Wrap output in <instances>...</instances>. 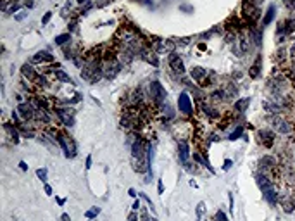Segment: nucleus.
<instances>
[{"instance_id": "nucleus-3", "label": "nucleus", "mask_w": 295, "mask_h": 221, "mask_svg": "<svg viewBox=\"0 0 295 221\" xmlns=\"http://www.w3.org/2000/svg\"><path fill=\"white\" fill-rule=\"evenodd\" d=\"M271 124H273V128L278 133H281V135H290L292 133V124L288 121H285L283 118H280V116H273L271 118Z\"/></svg>"}, {"instance_id": "nucleus-31", "label": "nucleus", "mask_w": 295, "mask_h": 221, "mask_svg": "<svg viewBox=\"0 0 295 221\" xmlns=\"http://www.w3.org/2000/svg\"><path fill=\"white\" fill-rule=\"evenodd\" d=\"M204 207H205L204 202H199V204H197V221L202 219V214H204Z\"/></svg>"}, {"instance_id": "nucleus-50", "label": "nucleus", "mask_w": 295, "mask_h": 221, "mask_svg": "<svg viewBox=\"0 0 295 221\" xmlns=\"http://www.w3.org/2000/svg\"><path fill=\"white\" fill-rule=\"evenodd\" d=\"M145 221H150V219H145Z\"/></svg>"}, {"instance_id": "nucleus-33", "label": "nucleus", "mask_w": 295, "mask_h": 221, "mask_svg": "<svg viewBox=\"0 0 295 221\" xmlns=\"http://www.w3.org/2000/svg\"><path fill=\"white\" fill-rule=\"evenodd\" d=\"M138 195H140V197H142V199L145 200V202H147V204H149V207H150V211H152V212H154V214H156V207H154V204H152V200L149 199V195H145V194H138Z\"/></svg>"}, {"instance_id": "nucleus-49", "label": "nucleus", "mask_w": 295, "mask_h": 221, "mask_svg": "<svg viewBox=\"0 0 295 221\" xmlns=\"http://www.w3.org/2000/svg\"><path fill=\"white\" fill-rule=\"evenodd\" d=\"M292 7H293V9H295V0H292Z\"/></svg>"}, {"instance_id": "nucleus-35", "label": "nucleus", "mask_w": 295, "mask_h": 221, "mask_svg": "<svg viewBox=\"0 0 295 221\" xmlns=\"http://www.w3.org/2000/svg\"><path fill=\"white\" fill-rule=\"evenodd\" d=\"M214 219H216V221H228V216H226L223 211H218V212H216V218H214Z\"/></svg>"}, {"instance_id": "nucleus-6", "label": "nucleus", "mask_w": 295, "mask_h": 221, "mask_svg": "<svg viewBox=\"0 0 295 221\" xmlns=\"http://www.w3.org/2000/svg\"><path fill=\"white\" fill-rule=\"evenodd\" d=\"M169 66H171V69L174 71V73H178V74H185V64H183V60L180 59V55L174 54V52L169 54Z\"/></svg>"}, {"instance_id": "nucleus-37", "label": "nucleus", "mask_w": 295, "mask_h": 221, "mask_svg": "<svg viewBox=\"0 0 295 221\" xmlns=\"http://www.w3.org/2000/svg\"><path fill=\"white\" fill-rule=\"evenodd\" d=\"M231 166H233V161H231V159H226V161H225V166H223V169H225V171H228Z\"/></svg>"}, {"instance_id": "nucleus-14", "label": "nucleus", "mask_w": 295, "mask_h": 221, "mask_svg": "<svg viewBox=\"0 0 295 221\" xmlns=\"http://www.w3.org/2000/svg\"><path fill=\"white\" fill-rule=\"evenodd\" d=\"M256 180H257L259 188L262 190V192H264V190H268V188H271V187H273V183L269 181V178L266 176V174H257V178H256Z\"/></svg>"}, {"instance_id": "nucleus-13", "label": "nucleus", "mask_w": 295, "mask_h": 221, "mask_svg": "<svg viewBox=\"0 0 295 221\" xmlns=\"http://www.w3.org/2000/svg\"><path fill=\"white\" fill-rule=\"evenodd\" d=\"M190 76H192L195 81H202V80H205V76H207V71H205L204 67H193V69L190 71Z\"/></svg>"}, {"instance_id": "nucleus-30", "label": "nucleus", "mask_w": 295, "mask_h": 221, "mask_svg": "<svg viewBox=\"0 0 295 221\" xmlns=\"http://www.w3.org/2000/svg\"><path fill=\"white\" fill-rule=\"evenodd\" d=\"M211 97L214 98V100H223V98L226 97V92H225V90H216V92H212Z\"/></svg>"}, {"instance_id": "nucleus-28", "label": "nucleus", "mask_w": 295, "mask_h": 221, "mask_svg": "<svg viewBox=\"0 0 295 221\" xmlns=\"http://www.w3.org/2000/svg\"><path fill=\"white\" fill-rule=\"evenodd\" d=\"M240 136H243V126H236V129L228 136V138H230V140H236V138H240Z\"/></svg>"}, {"instance_id": "nucleus-44", "label": "nucleus", "mask_w": 295, "mask_h": 221, "mask_svg": "<svg viewBox=\"0 0 295 221\" xmlns=\"http://www.w3.org/2000/svg\"><path fill=\"white\" fill-rule=\"evenodd\" d=\"M19 167H21L22 171H28V164H26L24 161H21V162H19Z\"/></svg>"}, {"instance_id": "nucleus-20", "label": "nucleus", "mask_w": 295, "mask_h": 221, "mask_svg": "<svg viewBox=\"0 0 295 221\" xmlns=\"http://www.w3.org/2000/svg\"><path fill=\"white\" fill-rule=\"evenodd\" d=\"M54 76L57 78L59 81H62V83H73V80H71L69 74H66L62 69H54Z\"/></svg>"}, {"instance_id": "nucleus-19", "label": "nucleus", "mask_w": 295, "mask_h": 221, "mask_svg": "<svg viewBox=\"0 0 295 221\" xmlns=\"http://www.w3.org/2000/svg\"><path fill=\"white\" fill-rule=\"evenodd\" d=\"M249 104H250V98H249V97L236 100V102H235V111H238V112H245V109H247Z\"/></svg>"}, {"instance_id": "nucleus-23", "label": "nucleus", "mask_w": 295, "mask_h": 221, "mask_svg": "<svg viewBox=\"0 0 295 221\" xmlns=\"http://www.w3.org/2000/svg\"><path fill=\"white\" fill-rule=\"evenodd\" d=\"M5 129L9 131V135H11L12 142H14V143H17V142H19V133H17V129H16V128H12L9 123H5Z\"/></svg>"}, {"instance_id": "nucleus-47", "label": "nucleus", "mask_w": 295, "mask_h": 221, "mask_svg": "<svg viewBox=\"0 0 295 221\" xmlns=\"http://www.w3.org/2000/svg\"><path fill=\"white\" fill-rule=\"evenodd\" d=\"M128 194H129V197H136V190H135V188H129Z\"/></svg>"}, {"instance_id": "nucleus-46", "label": "nucleus", "mask_w": 295, "mask_h": 221, "mask_svg": "<svg viewBox=\"0 0 295 221\" xmlns=\"http://www.w3.org/2000/svg\"><path fill=\"white\" fill-rule=\"evenodd\" d=\"M55 200H57V204H59L60 207H62V205L66 204V199H60V197H57V199H55Z\"/></svg>"}, {"instance_id": "nucleus-48", "label": "nucleus", "mask_w": 295, "mask_h": 221, "mask_svg": "<svg viewBox=\"0 0 295 221\" xmlns=\"http://www.w3.org/2000/svg\"><path fill=\"white\" fill-rule=\"evenodd\" d=\"M24 16H26L24 12H19V14L16 16V19H17V21H21V19H24Z\"/></svg>"}, {"instance_id": "nucleus-43", "label": "nucleus", "mask_w": 295, "mask_h": 221, "mask_svg": "<svg viewBox=\"0 0 295 221\" xmlns=\"http://www.w3.org/2000/svg\"><path fill=\"white\" fill-rule=\"evenodd\" d=\"M91 161H93V159H91V156H88V157H86V169H90V167H91Z\"/></svg>"}, {"instance_id": "nucleus-24", "label": "nucleus", "mask_w": 295, "mask_h": 221, "mask_svg": "<svg viewBox=\"0 0 295 221\" xmlns=\"http://www.w3.org/2000/svg\"><path fill=\"white\" fill-rule=\"evenodd\" d=\"M202 111H204L209 118H212V119H216V118H219V112L216 111V109H212V107H209V105H205V104H202Z\"/></svg>"}, {"instance_id": "nucleus-27", "label": "nucleus", "mask_w": 295, "mask_h": 221, "mask_svg": "<svg viewBox=\"0 0 295 221\" xmlns=\"http://www.w3.org/2000/svg\"><path fill=\"white\" fill-rule=\"evenodd\" d=\"M250 35L254 36V43L256 45H261V42H262V31L261 29H250Z\"/></svg>"}, {"instance_id": "nucleus-10", "label": "nucleus", "mask_w": 295, "mask_h": 221, "mask_svg": "<svg viewBox=\"0 0 295 221\" xmlns=\"http://www.w3.org/2000/svg\"><path fill=\"white\" fill-rule=\"evenodd\" d=\"M259 136H261V140H264V145H266V147L273 145L274 133L271 131V129H261V131H259Z\"/></svg>"}, {"instance_id": "nucleus-22", "label": "nucleus", "mask_w": 295, "mask_h": 221, "mask_svg": "<svg viewBox=\"0 0 295 221\" xmlns=\"http://www.w3.org/2000/svg\"><path fill=\"white\" fill-rule=\"evenodd\" d=\"M193 161L200 162V164H202V166H205V167H207V169H209L211 173H214V169H212V167H211L209 161H205L204 157H202V156H199V154H197V152H193Z\"/></svg>"}, {"instance_id": "nucleus-45", "label": "nucleus", "mask_w": 295, "mask_h": 221, "mask_svg": "<svg viewBox=\"0 0 295 221\" xmlns=\"http://www.w3.org/2000/svg\"><path fill=\"white\" fill-rule=\"evenodd\" d=\"M45 194L52 195V187H50V185H45Z\"/></svg>"}, {"instance_id": "nucleus-38", "label": "nucleus", "mask_w": 295, "mask_h": 221, "mask_svg": "<svg viewBox=\"0 0 295 221\" xmlns=\"http://www.w3.org/2000/svg\"><path fill=\"white\" fill-rule=\"evenodd\" d=\"M157 192H159V194H164V183H162V180L157 181Z\"/></svg>"}, {"instance_id": "nucleus-8", "label": "nucleus", "mask_w": 295, "mask_h": 221, "mask_svg": "<svg viewBox=\"0 0 295 221\" xmlns=\"http://www.w3.org/2000/svg\"><path fill=\"white\" fill-rule=\"evenodd\" d=\"M119 71H121V64L114 59L111 60V62H107V66H104V74H105V78H109V80L116 78V74H118Z\"/></svg>"}, {"instance_id": "nucleus-40", "label": "nucleus", "mask_w": 295, "mask_h": 221, "mask_svg": "<svg viewBox=\"0 0 295 221\" xmlns=\"http://www.w3.org/2000/svg\"><path fill=\"white\" fill-rule=\"evenodd\" d=\"M290 57H292V60H293V64H295V43L290 47Z\"/></svg>"}, {"instance_id": "nucleus-9", "label": "nucleus", "mask_w": 295, "mask_h": 221, "mask_svg": "<svg viewBox=\"0 0 295 221\" xmlns=\"http://www.w3.org/2000/svg\"><path fill=\"white\" fill-rule=\"evenodd\" d=\"M178 156H180V161H181L183 164H187V162H188V157H190V147H188L187 142H180V145H178Z\"/></svg>"}, {"instance_id": "nucleus-4", "label": "nucleus", "mask_w": 295, "mask_h": 221, "mask_svg": "<svg viewBox=\"0 0 295 221\" xmlns=\"http://www.w3.org/2000/svg\"><path fill=\"white\" fill-rule=\"evenodd\" d=\"M55 114L59 116V119L66 124V126H71V124H74V109L57 107V109H55Z\"/></svg>"}, {"instance_id": "nucleus-42", "label": "nucleus", "mask_w": 295, "mask_h": 221, "mask_svg": "<svg viewBox=\"0 0 295 221\" xmlns=\"http://www.w3.org/2000/svg\"><path fill=\"white\" fill-rule=\"evenodd\" d=\"M140 207H142V205H140V200L136 199V200H135V202H133V207H131V209H133V211H138Z\"/></svg>"}, {"instance_id": "nucleus-15", "label": "nucleus", "mask_w": 295, "mask_h": 221, "mask_svg": "<svg viewBox=\"0 0 295 221\" xmlns=\"http://www.w3.org/2000/svg\"><path fill=\"white\" fill-rule=\"evenodd\" d=\"M276 166V159L271 156H264L262 159H261V167L262 169H273V167Z\"/></svg>"}, {"instance_id": "nucleus-16", "label": "nucleus", "mask_w": 295, "mask_h": 221, "mask_svg": "<svg viewBox=\"0 0 295 221\" xmlns=\"http://www.w3.org/2000/svg\"><path fill=\"white\" fill-rule=\"evenodd\" d=\"M52 62L54 60V57L48 54V52H38V54L33 55V62Z\"/></svg>"}, {"instance_id": "nucleus-41", "label": "nucleus", "mask_w": 295, "mask_h": 221, "mask_svg": "<svg viewBox=\"0 0 295 221\" xmlns=\"http://www.w3.org/2000/svg\"><path fill=\"white\" fill-rule=\"evenodd\" d=\"M60 221H71V216L67 214V212H62V214H60Z\"/></svg>"}, {"instance_id": "nucleus-29", "label": "nucleus", "mask_w": 295, "mask_h": 221, "mask_svg": "<svg viewBox=\"0 0 295 221\" xmlns=\"http://www.w3.org/2000/svg\"><path fill=\"white\" fill-rule=\"evenodd\" d=\"M35 83H36V86L47 88V78H45V76H40V74H38L36 78H35Z\"/></svg>"}, {"instance_id": "nucleus-34", "label": "nucleus", "mask_w": 295, "mask_h": 221, "mask_svg": "<svg viewBox=\"0 0 295 221\" xmlns=\"http://www.w3.org/2000/svg\"><path fill=\"white\" fill-rule=\"evenodd\" d=\"M228 205H230V212L233 214L235 212V204H233V194L228 192Z\"/></svg>"}, {"instance_id": "nucleus-1", "label": "nucleus", "mask_w": 295, "mask_h": 221, "mask_svg": "<svg viewBox=\"0 0 295 221\" xmlns=\"http://www.w3.org/2000/svg\"><path fill=\"white\" fill-rule=\"evenodd\" d=\"M57 140H59V145H60V149H62V152H64L66 157H74L76 156V143H74V140H73L69 135H66V133H59Z\"/></svg>"}, {"instance_id": "nucleus-11", "label": "nucleus", "mask_w": 295, "mask_h": 221, "mask_svg": "<svg viewBox=\"0 0 295 221\" xmlns=\"http://www.w3.org/2000/svg\"><path fill=\"white\" fill-rule=\"evenodd\" d=\"M280 204H281L285 212H295V200L293 199H290V197H281V199H280Z\"/></svg>"}, {"instance_id": "nucleus-17", "label": "nucleus", "mask_w": 295, "mask_h": 221, "mask_svg": "<svg viewBox=\"0 0 295 221\" xmlns=\"http://www.w3.org/2000/svg\"><path fill=\"white\" fill-rule=\"evenodd\" d=\"M261 62H262V57L261 55H257V59H256V62L252 64V67H250V71H249V74H250V78H257L259 73H261Z\"/></svg>"}, {"instance_id": "nucleus-2", "label": "nucleus", "mask_w": 295, "mask_h": 221, "mask_svg": "<svg viewBox=\"0 0 295 221\" xmlns=\"http://www.w3.org/2000/svg\"><path fill=\"white\" fill-rule=\"evenodd\" d=\"M150 95H152V100H154L156 104H162L167 97L166 88H164L159 81H152L150 83Z\"/></svg>"}, {"instance_id": "nucleus-25", "label": "nucleus", "mask_w": 295, "mask_h": 221, "mask_svg": "<svg viewBox=\"0 0 295 221\" xmlns=\"http://www.w3.org/2000/svg\"><path fill=\"white\" fill-rule=\"evenodd\" d=\"M100 214V207H90V209L86 211L85 212V216H86V219H93V218H97V216Z\"/></svg>"}, {"instance_id": "nucleus-26", "label": "nucleus", "mask_w": 295, "mask_h": 221, "mask_svg": "<svg viewBox=\"0 0 295 221\" xmlns=\"http://www.w3.org/2000/svg\"><path fill=\"white\" fill-rule=\"evenodd\" d=\"M67 42H71V35H69V33L57 35V36H55V43H57V45H64V43H67Z\"/></svg>"}, {"instance_id": "nucleus-39", "label": "nucleus", "mask_w": 295, "mask_h": 221, "mask_svg": "<svg viewBox=\"0 0 295 221\" xmlns=\"http://www.w3.org/2000/svg\"><path fill=\"white\" fill-rule=\"evenodd\" d=\"M50 17H52V12H47V14L43 16V19H42V24H47V22L50 21Z\"/></svg>"}, {"instance_id": "nucleus-7", "label": "nucleus", "mask_w": 295, "mask_h": 221, "mask_svg": "<svg viewBox=\"0 0 295 221\" xmlns=\"http://www.w3.org/2000/svg\"><path fill=\"white\" fill-rule=\"evenodd\" d=\"M17 112H19L21 119H24V121L35 118V109L31 107V104H29V102H21V104H19V105H17Z\"/></svg>"}, {"instance_id": "nucleus-5", "label": "nucleus", "mask_w": 295, "mask_h": 221, "mask_svg": "<svg viewBox=\"0 0 295 221\" xmlns=\"http://www.w3.org/2000/svg\"><path fill=\"white\" fill-rule=\"evenodd\" d=\"M178 109H180V112H183V114H192L193 105H192V100H190L188 92L180 93V97H178Z\"/></svg>"}, {"instance_id": "nucleus-18", "label": "nucleus", "mask_w": 295, "mask_h": 221, "mask_svg": "<svg viewBox=\"0 0 295 221\" xmlns=\"http://www.w3.org/2000/svg\"><path fill=\"white\" fill-rule=\"evenodd\" d=\"M21 73H22V76L24 78H28V80H31V81H35V78H36V73H35V69H33L31 66H28V64H24L21 67Z\"/></svg>"}, {"instance_id": "nucleus-32", "label": "nucleus", "mask_w": 295, "mask_h": 221, "mask_svg": "<svg viewBox=\"0 0 295 221\" xmlns=\"http://www.w3.org/2000/svg\"><path fill=\"white\" fill-rule=\"evenodd\" d=\"M36 176L42 181H47V167H42V169H36Z\"/></svg>"}, {"instance_id": "nucleus-12", "label": "nucleus", "mask_w": 295, "mask_h": 221, "mask_svg": "<svg viewBox=\"0 0 295 221\" xmlns=\"http://www.w3.org/2000/svg\"><path fill=\"white\" fill-rule=\"evenodd\" d=\"M262 194H264V199L268 200L271 205H276V202L280 200L278 199V194L274 192V187H271V188H268V190H264Z\"/></svg>"}, {"instance_id": "nucleus-36", "label": "nucleus", "mask_w": 295, "mask_h": 221, "mask_svg": "<svg viewBox=\"0 0 295 221\" xmlns=\"http://www.w3.org/2000/svg\"><path fill=\"white\" fill-rule=\"evenodd\" d=\"M128 221H138V214H136V211H131L128 214Z\"/></svg>"}, {"instance_id": "nucleus-21", "label": "nucleus", "mask_w": 295, "mask_h": 221, "mask_svg": "<svg viewBox=\"0 0 295 221\" xmlns=\"http://www.w3.org/2000/svg\"><path fill=\"white\" fill-rule=\"evenodd\" d=\"M274 11H276V7L271 4V5L268 7V12H266V16H264L262 19V24L264 26H268V24H271V21H273V17H274Z\"/></svg>"}]
</instances>
